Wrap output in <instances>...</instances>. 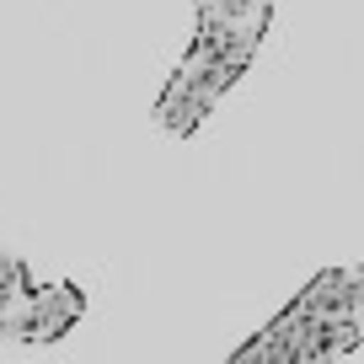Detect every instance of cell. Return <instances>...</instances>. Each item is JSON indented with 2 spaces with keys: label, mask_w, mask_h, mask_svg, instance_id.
I'll list each match as a JSON object with an SVG mask.
<instances>
[{
  "label": "cell",
  "mask_w": 364,
  "mask_h": 364,
  "mask_svg": "<svg viewBox=\"0 0 364 364\" xmlns=\"http://www.w3.org/2000/svg\"><path fill=\"white\" fill-rule=\"evenodd\" d=\"M300 311L311 321L321 316H343L364 332V268H332L321 279H311V289L300 295Z\"/></svg>",
  "instance_id": "obj_3"
},
{
  "label": "cell",
  "mask_w": 364,
  "mask_h": 364,
  "mask_svg": "<svg viewBox=\"0 0 364 364\" xmlns=\"http://www.w3.org/2000/svg\"><path fill=\"white\" fill-rule=\"evenodd\" d=\"M75 316H80V289L27 284V295L16 300L11 316L0 321V332H6V338H22V343H54V338H65V332L75 327Z\"/></svg>",
  "instance_id": "obj_2"
},
{
  "label": "cell",
  "mask_w": 364,
  "mask_h": 364,
  "mask_svg": "<svg viewBox=\"0 0 364 364\" xmlns=\"http://www.w3.org/2000/svg\"><path fill=\"white\" fill-rule=\"evenodd\" d=\"M252 54H257V48L230 43V38H215V33H204V27H198V38L188 43L182 65L171 70L166 91H161L156 124L166 129V134H177V139L193 134V129L220 107V97L241 80V70L252 65Z\"/></svg>",
  "instance_id": "obj_1"
},
{
  "label": "cell",
  "mask_w": 364,
  "mask_h": 364,
  "mask_svg": "<svg viewBox=\"0 0 364 364\" xmlns=\"http://www.w3.org/2000/svg\"><path fill=\"white\" fill-rule=\"evenodd\" d=\"M193 6H198V27L204 33L247 43V48H257L273 22V0H193Z\"/></svg>",
  "instance_id": "obj_4"
}]
</instances>
